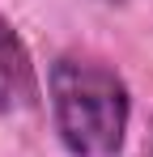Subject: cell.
Returning <instances> with one entry per match:
<instances>
[{
  "instance_id": "cell-3",
  "label": "cell",
  "mask_w": 153,
  "mask_h": 157,
  "mask_svg": "<svg viewBox=\"0 0 153 157\" xmlns=\"http://www.w3.org/2000/svg\"><path fill=\"white\" fill-rule=\"evenodd\" d=\"M145 157H153V132H149V144H145Z\"/></svg>"
},
{
  "instance_id": "cell-1",
  "label": "cell",
  "mask_w": 153,
  "mask_h": 157,
  "mask_svg": "<svg viewBox=\"0 0 153 157\" xmlns=\"http://www.w3.org/2000/svg\"><path fill=\"white\" fill-rule=\"evenodd\" d=\"M51 123L68 157H119L132 123V89L94 51H60L47 68Z\"/></svg>"
},
{
  "instance_id": "cell-2",
  "label": "cell",
  "mask_w": 153,
  "mask_h": 157,
  "mask_svg": "<svg viewBox=\"0 0 153 157\" xmlns=\"http://www.w3.org/2000/svg\"><path fill=\"white\" fill-rule=\"evenodd\" d=\"M38 106V68L26 38L0 13V115H17Z\"/></svg>"
}]
</instances>
